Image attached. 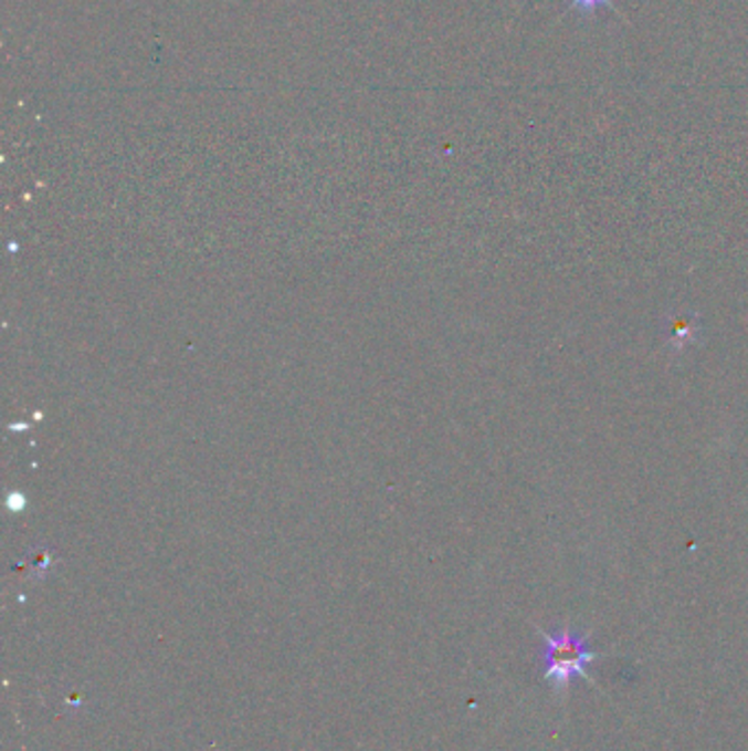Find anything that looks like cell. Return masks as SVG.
Here are the masks:
<instances>
[{"label":"cell","mask_w":748,"mask_h":751,"mask_svg":"<svg viewBox=\"0 0 748 751\" xmlns=\"http://www.w3.org/2000/svg\"><path fill=\"white\" fill-rule=\"evenodd\" d=\"M545 639V679L554 686V690H567L578 677L593 684L589 666L599 657V653L591 650L589 637L580 630L562 628V630H540Z\"/></svg>","instance_id":"obj_1"},{"label":"cell","mask_w":748,"mask_h":751,"mask_svg":"<svg viewBox=\"0 0 748 751\" xmlns=\"http://www.w3.org/2000/svg\"><path fill=\"white\" fill-rule=\"evenodd\" d=\"M610 0H569V9H573V11H578V13H582V15H591V13H596V11H599L601 7H605Z\"/></svg>","instance_id":"obj_2"}]
</instances>
